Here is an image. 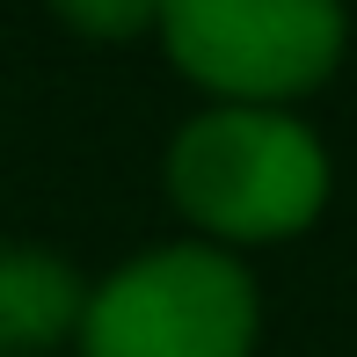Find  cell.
<instances>
[{"label": "cell", "instance_id": "obj_3", "mask_svg": "<svg viewBox=\"0 0 357 357\" xmlns=\"http://www.w3.org/2000/svg\"><path fill=\"white\" fill-rule=\"evenodd\" d=\"M168 59L234 109L306 95L343 59V0H160Z\"/></svg>", "mask_w": 357, "mask_h": 357}, {"label": "cell", "instance_id": "obj_5", "mask_svg": "<svg viewBox=\"0 0 357 357\" xmlns=\"http://www.w3.org/2000/svg\"><path fill=\"white\" fill-rule=\"evenodd\" d=\"M59 22H73L80 37H139L146 22H160V0H52Z\"/></svg>", "mask_w": 357, "mask_h": 357}, {"label": "cell", "instance_id": "obj_4", "mask_svg": "<svg viewBox=\"0 0 357 357\" xmlns=\"http://www.w3.org/2000/svg\"><path fill=\"white\" fill-rule=\"evenodd\" d=\"M80 314H88V291L59 255L0 248V357L52 350L59 335L80 328Z\"/></svg>", "mask_w": 357, "mask_h": 357}, {"label": "cell", "instance_id": "obj_2", "mask_svg": "<svg viewBox=\"0 0 357 357\" xmlns=\"http://www.w3.org/2000/svg\"><path fill=\"white\" fill-rule=\"evenodd\" d=\"M255 284L219 248H153L124 263L80 314V357H248Z\"/></svg>", "mask_w": 357, "mask_h": 357}, {"label": "cell", "instance_id": "obj_1", "mask_svg": "<svg viewBox=\"0 0 357 357\" xmlns=\"http://www.w3.org/2000/svg\"><path fill=\"white\" fill-rule=\"evenodd\" d=\"M168 190L219 241H284L328 204V153L284 109H204L168 146Z\"/></svg>", "mask_w": 357, "mask_h": 357}]
</instances>
